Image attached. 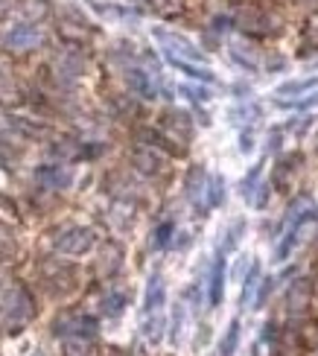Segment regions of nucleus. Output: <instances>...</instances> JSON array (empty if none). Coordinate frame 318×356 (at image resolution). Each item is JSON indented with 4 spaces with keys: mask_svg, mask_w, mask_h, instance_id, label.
I'll return each mask as SVG.
<instances>
[{
    "mask_svg": "<svg viewBox=\"0 0 318 356\" xmlns=\"http://www.w3.org/2000/svg\"><path fill=\"white\" fill-rule=\"evenodd\" d=\"M155 38L164 44V53L166 58L175 65V62H190V65H202L205 56L199 53L196 44H190L184 35H175V33H164V29H155Z\"/></svg>",
    "mask_w": 318,
    "mask_h": 356,
    "instance_id": "1",
    "label": "nucleus"
},
{
    "mask_svg": "<svg viewBox=\"0 0 318 356\" xmlns=\"http://www.w3.org/2000/svg\"><path fill=\"white\" fill-rule=\"evenodd\" d=\"M315 222V211H310V213H295L292 216V225H289V231L283 234V240H280V245H278V251H275V260L278 263H283L286 257L292 254V248L304 240V234L310 231V225Z\"/></svg>",
    "mask_w": 318,
    "mask_h": 356,
    "instance_id": "2",
    "label": "nucleus"
},
{
    "mask_svg": "<svg viewBox=\"0 0 318 356\" xmlns=\"http://www.w3.org/2000/svg\"><path fill=\"white\" fill-rule=\"evenodd\" d=\"M90 245H94V234L85 231V228H73L58 240V248L70 251V254H82V251H88Z\"/></svg>",
    "mask_w": 318,
    "mask_h": 356,
    "instance_id": "3",
    "label": "nucleus"
},
{
    "mask_svg": "<svg viewBox=\"0 0 318 356\" xmlns=\"http://www.w3.org/2000/svg\"><path fill=\"white\" fill-rule=\"evenodd\" d=\"M161 307H164V280H161V275H152V277H149V286H146L143 313L146 316H158Z\"/></svg>",
    "mask_w": 318,
    "mask_h": 356,
    "instance_id": "4",
    "label": "nucleus"
},
{
    "mask_svg": "<svg viewBox=\"0 0 318 356\" xmlns=\"http://www.w3.org/2000/svg\"><path fill=\"white\" fill-rule=\"evenodd\" d=\"M315 88H318V76H307V79H289V82L278 85L275 97H301V94H307V91H315Z\"/></svg>",
    "mask_w": 318,
    "mask_h": 356,
    "instance_id": "5",
    "label": "nucleus"
},
{
    "mask_svg": "<svg viewBox=\"0 0 318 356\" xmlns=\"http://www.w3.org/2000/svg\"><path fill=\"white\" fill-rule=\"evenodd\" d=\"M225 295V257H219L214 263V272H210V307H219Z\"/></svg>",
    "mask_w": 318,
    "mask_h": 356,
    "instance_id": "6",
    "label": "nucleus"
},
{
    "mask_svg": "<svg viewBox=\"0 0 318 356\" xmlns=\"http://www.w3.org/2000/svg\"><path fill=\"white\" fill-rule=\"evenodd\" d=\"M257 284H260V266H257V263H251L248 277H246V286H242V295H239V304H242V307H251V304H254V292H257Z\"/></svg>",
    "mask_w": 318,
    "mask_h": 356,
    "instance_id": "7",
    "label": "nucleus"
},
{
    "mask_svg": "<svg viewBox=\"0 0 318 356\" xmlns=\"http://www.w3.org/2000/svg\"><path fill=\"white\" fill-rule=\"evenodd\" d=\"M237 345H239V321L234 318V321L228 324V330H225L222 342H219V356H234Z\"/></svg>",
    "mask_w": 318,
    "mask_h": 356,
    "instance_id": "8",
    "label": "nucleus"
},
{
    "mask_svg": "<svg viewBox=\"0 0 318 356\" xmlns=\"http://www.w3.org/2000/svg\"><path fill=\"white\" fill-rule=\"evenodd\" d=\"M310 304V284L307 280H298L289 289V309H304Z\"/></svg>",
    "mask_w": 318,
    "mask_h": 356,
    "instance_id": "9",
    "label": "nucleus"
},
{
    "mask_svg": "<svg viewBox=\"0 0 318 356\" xmlns=\"http://www.w3.org/2000/svg\"><path fill=\"white\" fill-rule=\"evenodd\" d=\"M260 175H263V164H254L251 172L242 178V184H239V193H242V199H248L254 202V190H257V181H260Z\"/></svg>",
    "mask_w": 318,
    "mask_h": 356,
    "instance_id": "10",
    "label": "nucleus"
},
{
    "mask_svg": "<svg viewBox=\"0 0 318 356\" xmlns=\"http://www.w3.org/2000/svg\"><path fill=\"white\" fill-rule=\"evenodd\" d=\"M225 202V181L219 175H210L207 178V204L210 207H219Z\"/></svg>",
    "mask_w": 318,
    "mask_h": 356,
    "instance_id": "11",
    "label": "nucleus"
},
{
    "mask_svg": "<svg viewBox=\"0 0 318 356\" xmlns=\"http://www.w3.org/2000/svg\"><path fill=\"white\" fill-rule=\"evenodd\" d=\"M280 108H295V111H304V108H318V94H310L307 99H275Z\"/></svg>",
    "mask_w": 318,
    "mask_h": 356,
    "instance_id": "12",
    "label": "nucleus"
},
{
    "mask_svg": "<svg viewBox=\"0 0 318 356\" xmlns=\"http://www.w3.org/2000/svg\"><path fill=\"white\" fill-rule=\"evenodd\" d=\"M38 41V33L35 29H18V33L9 35V44H15V47H29V44Z\"/></svg>",
    "mask_w": 318,
    "mask_h": 356,
    "instance_id": "13",
    "label": "nucleus"
},
{
    "mask_svg": "<svg viewBox=\"0 0 318 356\" xmlns=\"http://www.w3.org/2000/svg\"><path fill=\"white\" fill-rule=\"evenodd\" d=\"M88 342L82 339H73V342H65V356H88Z\"/></svg>",
    "mask_w": 318,
    "mask_h": 356,
    "instance_id": "14",
    "label": "nucleus"
},
{
    "mask_svg": "<svg viewBox=\"0 0 318 356\" xmlns=\"http://www.w3.org/2000/svg\"><path fill=\"white\" fill-rule=\"evenodd\" d=\"M123 304H126V298H123V295H111V298L105 301V313H109V316L123 313Z\"/></svg>",
    "mask_w": 318,
    "mask_h": 356,
    "instance_id": "15",
    "label": "nucleus"
},
{
    "mask_svg": "<svg viewBox=\"0 0 318 356\" xmlns=\"http://www.w3.org/2000/svg\"><path fill=\"white\" fill-rule=\"evenodd\" d=\"M246 231V222H237V225L228 231V240H225V251H231L237 243H239V234Z\"/></svg>",
    "mask_w": 318,
    "mask_h": 356,
    "instance_id": "16",
    "label": "nucleus"
},
{
    "mask_svg": "<svg viewBox=\"0 0 318 356\" xmlns=\"http://www.w3.org/2000/svg\"><path fill=\"white\" fill-rule=\"evenodd\" d=\"M170 234H173V225L166 222V225H161V228L155 231V248H164L166 243H170Z\"/></svg>",
    "mask_w": 318,
    "mask_h": 356,
    "instance_id": "17",
    "label": "nucleus"
},
{
    "mask_svg": "<svg viewBox=\"0 0 318 356\" xmlns=\"http://www.w3.org/2000/svg\"><path fill=\"white\" fill-rule=\"evenodd\" d=\"M181 91L190 94V99H199V102H207V99H210V94L202 91V88H181Z\"/></svg>",
    "mask_w": 318,
    "mask_h": 356,
    "instance_id": "18",
    "label": "nucleus"
},
{
    "mask_svg": "<svg viewBox=\"0 0 318 356\" xmlns=\"http://www.w3.org/2000/svg\"><path fill=\"white\" fill-rule=\"evenodd\" d=\"M239 149H242V152H251V149H254V140H251V135H242V140H239Z\"/></svg>",
    "mask_w": 318,
    "mask_h": 356,
    "instance_id": "19",
    "label": "nucleus"
},
{
    "mask_svg": "<svg viewBox=\"0 0 318 356\" xmlns=\"http://www.w3.org/2000/svg\"><path fill=\"white\" fill-rule=\"evenodd\" d=\"M111 356H123V353H111Z\"/></svg>",
    "mask_w": 318,
    "mask_h": 356,
    "instance_id": "20",
    "label": "nucleus"
}]
</instances>
